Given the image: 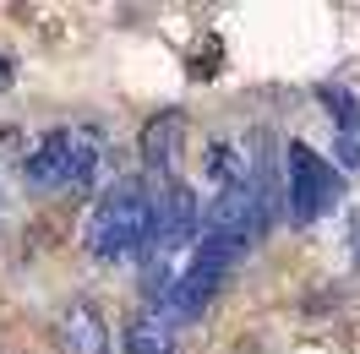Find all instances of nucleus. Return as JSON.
<instances>
[{
	"mask_svg": "<svg viewBox=\"0 0 360 354\" xmlns=\"http://www.w3.org/2000/svg\"><path fill=\"white\" fill-rule=\"evenodd\" d=\"M153 240V191L142 180H115L88 218V251L98 262H126Z\"/></svg>",
	"mask_w": 360,
	"mask_h": 354,
	"instance_id": "nucleus-1",
	"label": "nucleus"
},
{
	"mask_svg": "<svg viewBox=\"0 0 360 354\" xmlns=\"http://www.w3.org/2000/svg\"><path fill=\"white\" fill-rule=\"evenodd\" d=\"M235 245H219V240H197L191 245V256H186V267L180 273H169L164 278V289H158V310L169 316V322H191V316H202L207 306H213V294L224 289V273L235 267Z\"/></svg>",
	"mask_w": 360,
	"mask_h": 354,
	"instance_id": "nucleus-2",
	"label": "nucleus"
},
{
	"mask_svg": "<svg viewBox=\"0 0 360 354\" xmlns=\"http://www.w3.org/2000/svg\"><path fill=\"white\" fill-rule=\"evenodd\" d=\"M22 169H27L33 185H49V191L88 185L93 169H98V131H93V126H60V131H49L44 142L22 158Z\"/></svg>",
	"mask_w": 360,
	"mask_h": 354,
	"instance_id": "nucleus-3",
	"label": "nucleus"
},
{
	"mask_svg": "<svg viewBox=\"0 0 360 354\" xmlns=\"http://www.w3.org/2000/svg\"><path fill=\"white\" fill-rule=\"evenodd\" d=\"M338 191H344V180H338L333 164L306 142H290V153H284V207H290V218L316 223L338 202Z\"/></svg>",
	"mask_w": 360,
	"mask_h": 354,
	"instance_id": "nucleus-4",
	"label": "nucleus"
},
{
	"mask_svg": "<svg viewBox=\"0 0 360 354\" xmlns=\"http://www.w3.org/2000/svg\"><path fill=\"white\" fill-rule=\"evenodd\" d=\"M202 235V213H197V197H191V185H180L169 180L164 191L153 197V240L148 251L153 256H169V251H191Z\"/></svg>",
	"mask_w": 360,
	"mask_h": 354,
	"instance_id": "nucleus-5",
	"label": "nucleus"
},
{
	"mask_svg": "<svg viewBox=\"0 0 360 354\" xmlns=\"http://www.w3.org/2000/svg\"><path fill=\"white\" fill-rule=\"evenodd\" d=\"M180 136H186V120H180L175 110H164L158 120H148V131H142V164H148V175H158L164 185L175 180Z\"/></svg>",
	"mask_w": 360,
	"mask_h": 354,
	"instance_id": "nucleus-6",
	"label": "nucleus"
},
{
	"mask_svg": "<svg viewBox=\"0 0 360 354\" xmlns=\"http://www.w3.org/2000/svg\"><path fill=\"white\" fill-rule=\"evenodd\" d=\"M60 338H66L71 354H110V327H104V316H98L88 300L66 306V316H60Z\"/></svg>",
	"mask_w": 360,
	"mask_h": 354,
	"instance_id": "nucleus-7",
	"label": "nucleus"
},
{
	"mask_svg": "<svg viewBox=\"0 0 360 354\" xmlns=\"http://www.w3.org/2000/svg\"><path fill=\"white\" fill-rule=\"evenodd\" d=\"M126 354H175V322L164 310H142L126 327Z\"/></svg>",
	"mask_w": 360,
	"mask_h": 354,
	"instance_id": "nucleus-8",
	"label": "nucleus"
},
{
	"mask_svg": "<svg viewBox=\"0 0 360 354\" xmlns=\"http://www.w3.org/2000/svg\"><path fill=\"white\" fill-rule=\"evenodd\" d=\"M322 110L338 120V131H355V126H360V104H355V93H349V88H322Z\"/></svg>",
	"mask_w": 360,
	"mask_h": 354,
	"instance_id": "nucleus-9",
	"label": "nucleus"
},
{
	"mask_svg": "<svg viewBox=\"0 0 360 354\" xmlns=\"http://www.w3.org/2000/svg\"><path fill=\"white\" fill-rule=\"evenodd\" d=\"M6 82H11V60L0 55V88H6Z\"/></svg>",
	"mask_w": 360,
	"mask_h": 354,
	"instance_id": "nucleus-10",
	"label": "nucleus"
}]
</instances>
